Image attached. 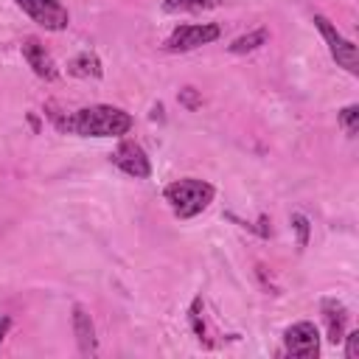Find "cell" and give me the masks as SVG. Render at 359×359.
<instances>
[{
	"label": "cell",
	"mask_w": 359,
	"mask_h": 359,
	"mask_svg": "<svg viewBox=\"0 0 359 359\" xmlns=\"http://www.w3.org/2000/svg\"><path fill=\"white\" fill-rule=\"evenodd\" d=\"M266 39H269V31H266V28H258V31H250V34L233 39L227 48H230V53H252V50H258Z\"/></svg>",
	"instance_id": "cell-12"
},
{
	"label": "cell",
	"mask_w": 359,
	"mask_h": 359,
	"mask_svg": "<svg viewBox=\"0 0 359 359\" xmlns=\"http://www.w3.org/2000/svg\"><path fill=\"white\" fill-rule=\"evenodd\" d=\"M67 73L76 76V79H101L104 67H101V59L95 53L84 50V53H79L67 62Z\"/></svg>",
	"instance_id": "cell-11"
},
{
	"label": "cell",
	"mask_w": 359,
	"mask_h": 359,
	"mask_svg": "<svg viewBox=\"0 0 359 359\" xmlns=\"http://www.w3.org/2000/svg\"><path fill=\"white\" fill-rule=\"evenodd\" d=\"M177 98H180V104H182L185 109H196V107L202 104V98H199V93H196L194 87H182Z\"/></svg>",
	"instance_id": "cell-16"
},
{
	"label": "cell",
	"mask_w": 359,
	"mask_h": 359,
	"mask_svg": "<svg viewBox=\"0 0 359 359\" xmlns=\"http://www.w3.org/2000/svg\"><path fill=\"white\" fill-rule=\"evenodd\" d=\"M339 123H342V129L353 137L356 132H359V107L356 104H351V107H345L342 112H339Z\"/></svg>",
	"instance_id": "cell-14"
},
{
	"label": "cell",
	"mask_w": 359,
	"mask_h": 359,
	"mask_svg": "<svg viewBox=\"0 0 359 359\" xmlns=\"http://www.w3.org/2000/svg\"><path fill=\"white\" fill-rule=\"evenodd\" d=\"M314 25L320 28L323 39L328 42V50H331L334 62H337L339 67H345L348 73L356 76V73H359V53H356V45H353L351 39H345V36L331 25V20L323 17V14H314Z\"/></svg>",
	"instance_id": "cell-3"
},
{
	"label": "cell",
	"mask_w": 359,
	"mask_h": 359,
	"mask_svg": "<svg viewBox=\"0 0 359 359\" xmlns=\"http://www.w3.org/2000/svg\"><path fill=\"white\" fill-rule=\"evenodd\" d=\"M213 194L216 191L210 182L185 177V180H177L165 188V202L177 219H194L196 213H202L213 202Z\"/></svg>",
	"instance_id": "cell-2"
},
{
	"label": "cell",
	"mask_w": 359,
	"mask_h": 359,
	"mask_svg": "<svg viewBox=\"0 0 359 359\" xmlns=\"http://www.w3.org/2000/svg\"><path fill=\"white\" fill-rule=\"evenodd\" d=\"M53 121L62 132L81 135V137H121L132 129V115L109 104L84 107V109H76L73 115L53 118Z\"/></svg>",
	"instance_id": "cell-1"
},
{
	"label": "cell",
	"mask_w": 359,
	"mask_h": 359,
	"mask_svg": "<svg viewBox=\"0 0 359 359\" xmlns=\"http://www.w3.org/2000/svg\"><path fill=\"white\" fill-rule=\"evenodd\" d=\"M342 339H345V356L348 359H356L359 356V331H351Z\"/></svg>",
	"instance_id": "cell-18"
},
{
	"label": "cell",
	"mask_w": 359,
	"mask_h": 359,
	"mask_svg": "<svg viewBox=\"0 0 359 359\" xmlns=\"http://www.w3.org/2000/svg\"><path fill=\"white\" fill-rule=\"evenodd\" d=\"M283 348L292 356H317L320 353V334L314 323H294L283 331Z\"/></svg>",
	"instance_id": "cell-6"
},
{
	"label": "cell",
	"mask_w": 359,
	"mask_h": 359,
	"mask_svg": "<svg viewBox=\"0 0 359 359\" xmlns=\"http://www.w3.org/2000/svg\"><path fill=\"white\" fill-rule=\"evenodd\" d=\"M112 163H115L123 174H129V177H135V180H146V177L151 174V163H149L146 151H143L137 143H132V140H123V143L115 149Z\"/></svg>",
	"instance_id": "cell-7"
},
{
	"label": "cell",
	"mask_w": 359,
	"mask_h": 359,
	"mask_svg": "<svg viewBox=\"0 0 359 359\" xmlns=\"http://www.w3.org/2000/svg\"><path fill=\"white\" fill-rule=\"evenodd\" d=\"M323 320H325V331H328V342H342L345 337V323H348V314H345V306L337 303V300H323Z\"/></svg>",
	"instance_id": "cell-10"
},
{
	"label": "cell",
	"mask_w": 359,
	"mask_h": 359,
	"mask_svg": "<svg viewBox=\"0 0 359 359\" xmlns=\"http://www.w3.org/2000/svg\"><path fill=\"white\" fill-rule=\"evenodd\" d=\"M219 25L213 22H196V25H180L171 31V36L165 39V50L182 53V50H194L199 45H208L213 39H219Z\"/></svg>",
	"instance_id": "cell-5"
},
{
	"label": "cell",
	"mask_w": 359,
	"mask_h": 359,
	"mask_svg": "<svg viewBox=\"0 0 359 359\" xmlns=\"http://www.w3.org/2000/svg\"><path fill=\"white\" fill-rule=\"evenodd\" d=\"M292 227H294V233H297V247L303 250V247L309 244V219H306L303 213H292Z\"/></svg>",
	"instance_id": "cell-15"
},
{
	"label": "cell",
	"mask_w": 359,
	"mask_h": 359,
	"mask_svg": "<svg viewBox=\"0 0 359 359\" xmlns=\"http://www.w3.org/2000/svg\"><path fill=\"white\" fill-rule=\"evenodd\" d=\"M8 328H11V320H8V317H3V320H0V342L6 339V331H8Z\"/></svg>",
	"instance_id": "cell-19"
},
{
	"label": "cell",
	"mask_w": 359,
	"mask_h": 359,
	"mask_svg": "<svg viewBox=\"0 0 359 359\" xmlns=\"http://www.w3.org/2000/svg\"><path fill=\"white\" fill-rule=\"evenodd\" d=\"M222 0H165L168 11H205V8H216Z\"/></svg>",
	"instance_id": "cell-13"
},
{
	"label": "cell",
	"mask_w": 359,
	"mask_h": 359,
	"mask_svg": "<svg viewBox=\"0 0 359 359\" xmlns=\"http://www.w3.org/2000/svg\"><path fill=\"white\" fill-rule=\"evenodd\" d=\"M17 6L45 31H65L70 25V14L59 0H17Z\"/></svg>",
	"instance_id": "cell-4"
},
{
	"label": "cell",
	"mask_w": 359,
	"mask_h": 359,
	"mask_svg": "<svg viewBox=\"0 0 359 359\" xmlns=\"http://www.w3.org/2000/svg\"><path fill=\"white\" fill-rule=\"evenodd\" d=\"M73 334H76L79 351L84 356H93L95 353V325L84 306H73Z\"/></svg>",
	"instance_id": "cell-9"
},
{
	"label": "cell",
	"mask_w": 359,
	"mask_h": 359,
	"mask_svg": "<svg viewBox=\"0 0 359 359\" xmlns=\"http://www.w3.org/2000/svg\"><path fill=\"white\" fill-rule=\"evenodd\" d=\"M199 309H202V300L196 297V300H194V306H191V325H194L196 337L202 339V334H205V323H202V317H199Z\"/></svg>",
	"instance_id": "cell-17"
},
{
	"label": "cell",
	"mask_w": 359,
	"mask_h": 359,
	"mask_svg": "<svg viewBox=\"0 0 359 359\" xmlns=\"http://www.w3.org/2000/svg\"><path fill=\"white\" fill-rule=\"evenodd\" d=\"M22 56H25L28 67H31L39 79H45V81H53V79H56V65H53L50 53L45 50V45H42L36 36L22 39Z\"/></svg>",
	"instance_id": "cell-8"
}]
</instances>
